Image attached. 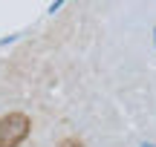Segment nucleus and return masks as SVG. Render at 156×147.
<instances>
[{
	"mask_svg": "<svg viewBox=\"0 0 156 147\" xmlns=\"http://www.w3.org/2000/svg\"><path fill=\"white\" fill-rule=\"evenodd\" d=\"M58 147H84V144L78 142V138H73V136H69V138H61V142H58Z\"/></svg>",
	"mask_w": 156,
	"mask_h": 147,
	"instance_id": "obj_2",
	"label": "nucleus"
},
{
	"mask_svg": "<svg viewBox=\"0 0 156 147\" xmlns=\"http://www.w3.org/2000/svg\"><path fill=\"white\" fill-rule=\"evenodd\" d=\"M32 133V118L26 113L0 115V147H20Z\"/></svg>",
	"mask_w": 156,
	"mask_h": 147,
	"instance_id": "obj_1",
	"label": "nucleus"
}]
</instances>
